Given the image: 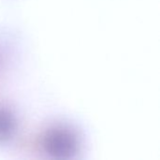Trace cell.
I'll list each match as a JSON object with an SVG mask.
<instances>
[{"label": "cell", "instance_id": "1", "mask_svg": "<svg viewBox=\"0 0 160 160\" xmlns=\"http://www.w3.org/2000/svg\"><path fill=\"white\" fill-rule=\"evenodd\" d=\"M42 146L46 153L54 158H68L78 152L79 139L76 132L68 127H52L44 133Z\"/></svg>", "mask_w": 160, "mask_h": 160}, {"label": "cell", "instance_id": "2", "mask_svg": "<svg viewBox=\"0 0 160 160\" xmlns=\"http://www.w3.org/2000/svg\"><path fill=\"white\" fill-rule=\"evenodd\" d=\"M16 132V120L13 113L0 106V143L8 142Z\"/></svg>", "mask_w": 160, "mask_h": 160}]
</instances>
